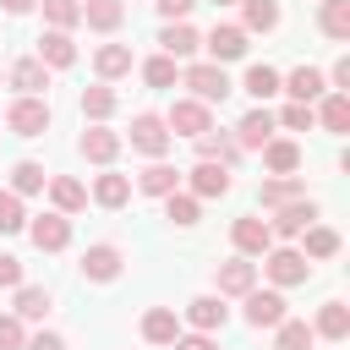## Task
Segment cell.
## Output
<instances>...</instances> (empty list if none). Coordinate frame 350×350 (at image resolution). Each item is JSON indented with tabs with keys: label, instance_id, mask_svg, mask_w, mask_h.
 I'll use <instances>...</instances> for the list:
<instances>
[{
	"label": "cell",
	"instance_id": "obj_1",
	"mask_svg": "<svg viewBox=\"0 0 350 350\" xmlns=\"http://www.w3.org/2000/svg\"><path fill=\"white\" fill-rule=\"evenodd\" d=\"M180 88H186L191 98H202V104H224V98L235 93V82H230V71H224L219 60H186V66H180Z\"/></svg>",
	"mask_w": 350,
	"mask_h": 350
},
{
	"label": "cell",
	"instance_id": "obj_2",
	"mask_svg": "<svg viewBox=\"0 0 350 350\" xmlns=\"http://www.w3.org/2000/svg\"><path fill=\"white\" fill-rule=\"evenodd\" d=\"M257 262H262V273H268L273 290H295V284L312 279V262L301 257V246H268Z\"/></svg>",
	"mask_w": 350,
	"mask_h": 350
},
{
	"label": "cell",
	"instance_id": "obj_3",
	"mask_svg": "<svg viewBox=\"0 0 350 350\" xmlns=\"http://www.w3.org/2000/svg\"><path fill=\"white\" fill-rule=\"evenodd\" d=\"M5 126H11L16 137H44V131H49V98H44V93H16V98L5 104Z\"/></svg>",
	"mask_w": 350,
	"mask_h": 350
},
{
	"label": "cell",
	"instance_id": "obj_4",
	"mask_svg": "<svg viewBox=\"0 0 350 350\" xmlns=\"http://www.w3.org/2000/svg\"><path fill=\"white\" fill-rule=\"evenodd\" d=\"M120 142H131V153H142V159H164L175 137H170L164 115H148V109H142V115H131V131H126Z\"/></svg>",
	"mask_w": 350,
	"mask_h": 350
},
{
	"label": "cell",
	"instance_id": "obj_5",
	"mask_svg": "<svg viewBox=\"0 0 350 350\" xmlns=\"http://www.w3.org/2000/svg\"><path fill=\"white\" fill-rule=\"evenodd\" d=\"M241 317H246V328H273V323H284L290 317V306H284V290H246L241 295Z\"/></svg>",
	"mask_w": 350,
	"mask_h": 350
},
{
	"label": "cell",
	"instance_id": "obj_6",
	"mask_svg": "<svg viewBox=\"0 0 350 350\" xmlns=\"http://www.w3.org/2000/svg\"><path fill=\"white\" fill-rule=\"evenodd\" d=\"M164 126H170V137H202L208 126H213V104H202V98H175L170 104V115H164Z\"/></svg>",
	"mask_w": 350,
	"mask_h": 350
},
{
	"label": "cell",
	"instance_id": "obj_7",
	"mask_svg": "<svg viewBox=\"0 0 350 350\" xmlns=\"http://www.w3.org/2000/svg\"><path fill=\"white\" fill-rule=\"evenodd\" d=\"M180 180L191 186V197H197V202L230 197V186H235V180H230V170H224V164H213V159H197L191 170H180Z\"/></svg>",
	"mask_w": 350,
	"mask_h": 350
},
{
	"label": "cell",
	"instance_id": "obj_8",
	"mask_svg": "<svg viewBox=\"0 0 350 350\" xmlns=\"http://www.w3.org/2000/svg\"><path fill=\"white\" fill-rule=\"evenodd\" d=\"M252 33L241 27V22H213V33L202 38V49H208V60H219V66H230V60H246V44Z\"/></svg>",
	"mask_w": 350,
	"mask_h": 350
},
{
	"label": "cell",
	"instance_id": "obj_9",
	"mask_svg": "<svg viewBox=\"0 0 350 350\" xmlns=\"http://www.w3.org/2000/svg\"><path fill=\"white\" fill-rule=\"evenodd\" d=\"M235 142H241V153H257L268 137H279V120H273V109L268 104H252L241 120H235V131H230Z\"/></svg>",
	"mask_w": 350,
	"mask_h": 350
},
{
	"label": "cell",
	"instance_id": "obj_10",
	"mask_svg": "<svg viewBox=\"0 0 350 350\" xmlns=\"http://www.w3.org/2000/svg\"><path fill=\"white\" fill-rule=\"evenodd\" d=\"M120 268H126V257H120L115 241H93L82 252V279L88 284H109V279H120Z\"/></svg>",
	"mask_w": 350,
	"mask_h": 350
},
{
	"label": "cell",
	"instance_id": "obj_11",
	"mask_svg": "<svg viewBox=\"0 0 350 350\" xmlns=\"http://www.w3.org/2000/svg\"><path fill=\"white\" fill-rule=\"evenodd\" d=\"M306 224H317V202H312V197H295V202L273 208V219H268L273 241H295V235H301Z\"/></svg>",
	"mask_w": 350,
	"mask_h": 350
},
{
	"label": "cell",
	"instance_id": "obj_12",
	"mask_svg": "<svg viewBox=\"0 0 350 350\" xmlns=\"http://www.w3.org/2000/svg\"><path fill=\"white\" fill-rule=\"evenodd\" d=\"M27 241H33L38 252H66V246H71V219L49 208V213L27 219Z\"/></svg>",
	"mask_w": 350,
	"mask_h": 350
},
{
	"label": "cell",
	"instance_id": "obj_13",
	"mask_svg": "<svg viewBox=\"0 0 350 350\" xmlns=\"http://www.w3.org/2000/svg\"><path fill=\"white\" fill-rule=\"evenodd\" d=\"M120 148H126V142H120V131H109L104 120H98V126H88V131H82V142H77V153H82L88 164H104V170L120 159Z\"/></svg>",
	"mask_w": 350,
	"mask_h": 350
},
{
	"label": "cell",
	"instance_id": "obj_14",
	"mask_svg": "<svg viewBox=\"0 0 350 350\" xmlns=\"http://www.w3.org/2000/svg\"><path fill=\"white\" fill-rule=\"evenodd\" d=\"M230 241H235V252H241V257H262V252L273 246V230H268V219L241 213V219L230 224Z\"/></svg>",
	"mask_w": 350,
	"mask_h": 350
},
{
	"label": "cell",
	"instance_id": "obj_15",
	"mask_svg": "<svg viewBox=\"0 0 350 350\" xmlns=\"http://www.w3.org/2000/svg\"><path fill=\"white\" fill-rule=\"evenodd\" d=\"M252 284H257V262L241 257V252H235L230 262H219V273H213V295H235V301H241Z\"/></svg>",
	"mask_w": 350,
	"mask_h": 350
},
{
	"label": "cell",
	"instance_id": "obj_16",
	"mask_svg": "<svg viewBox=\"0 0 350 350\" xmlns=\"http://www.w3.org/2000/svg\"><path fill=\"white\" fill-rule=\"evenodd\" d=\"M279 93H290L295 104H317V98L328 93V77H323L317 66H295L290 77H279Z\"/></svg>",
	"mask_w": 350,
	"mask_h": 350
},
{
	"label": "cell",
	"instance_id": "obj_17",
	"mask_svg": "<svg viewBox=\"0 0 350 350\" xmlns=\"http://www.w3.org/2000/svg\"><path fill=\"white\" fill-rule=\"evenodd\" d=\"M186 323H191L197 334H219V328L230 323L224 295H191V301H186Z\"/></svg>",
	"mask_w": 350,
	"mask_h": 350
},
{
	"label": "cell",
	"instance_id": "obj_18",
	"mask_svg": "<svg viewBox=\"0 0 350 350\" xmlns=\"http://www.w3.org/2000/svg\"><path fill=\"white\" fill-rule=\"evenodd\" d=\"M159 49H164L170 60H191V55L202 49V33H197L191 22H164V27H159Z\"/></svg>",
	"mask_w": 350,
	"mask_h": 350
},
{
	"label": "cell",
	"instance_id": "obj_19",
	"mask_svg": "<svg viewBox=\"0 0 350 350\" xmlns=\"http://www.w3.org/2000/svg\"><path fill=\"white\" fill-rule=\"evenodd\" d=\"M257 153H262V170L268 175H295L301 170V142L295 137H268Z\"/></svg>",
	"mask_w": 350,
	"mask_h": 350
},
{
	"label": "cell",
	"instance_id": "obj_20",
	"mask_svg": "<svg viewBox=\"0 0 350 350\" xmlns=\"http://www.w3.org/2000/svg\"><path fill=\"white\" fill-rule=\"evenodd\" d=\"M38 60H44L49 71H66V66H77V44H71V33H60V27H44V33H38Z\"/></svg>",
	"mask_w": 350,
	"mask_h": 350
},
{
	"label": "cell",
	"instance_id": "obj_21",
	"mask_svg": "<svg viewBox=\"0 0 350 350\" xmlns=\"http://www.w3.org/2000/svg\"><path fill=\"white\" fill-rule=\"evenodd\" d=\"M312 115H317V126H323V131L345 137V131H350V93H334V88H328V93L312 104Z\"/></svg>",
	"mask_w": 350,
	"mask_h": 350
},
{
	"label": "cell",
	"instance_id": "obj_22",
	"mask_svg": "<svg viewBox=\"0 0 350 350\" xmlns=\"http://www.w3.org/2000/svg\"><path fill=\"white\" fill-rule=\"evenodd\" d=\"M191 142H197V159H213V164H224V170L241 164V142H235L230 131H213V126H208V131L191 137Z\"/></svg>",
	"mask_w": 350,
	"mask_h": 350
},
{
	"label": "cell",
	"instance_id": "obj_23",
	"mask_svg": "<svg viewBox=\"0 0 350 350\" xmlns=\"http://www.w3.org/2000/svg\"><path fill=\"white\" fill-rule=\"evenodd\" d=\"M295 241H301V257H306V262H328V257H334V252L345 246L334 224H306V230H301Z\"/></svg>",
	"mask_w": 350,
	"mask_h": 350
},
{
	"label": "cell",
	"instance_id": "obj_24",
	"mask_svg": "<svg viewBox=\"0 0 350 350\" xmlns=\"http://www.w3.org/2000/svg\"><path fill=\"white\" fill-rule=\"evenodd\" d=\"M5 82H11L16 93H44V88H49V66H44L38 55H22V60H11Z\"/></svg>",
	"mask_w": 350,
	"mask_h": 350
},
{
	"label": "cell",
	"instance_id": "obj_25",
	"mask_svg": "<svg viewBox=\"0 0 350 350\" xmlns=\"http://www.w3.org/2000/svg\"><path fill=\"white\" fill-rule=\"evenodd\" d=\"M44 191H49L55 213H66V219L88 208V186H82V180H71V175H49V186H44Z\"/></svg>",
	"mask_w": 350,
	"mask_h": 350
},
{
	"label": "cell",
	"instance_id": "obj_26",
	"mask_svg": "<svg viewBox=\"0 0 350 350\" xmlns=\"http://www.w3.org/2000/svg\"><path fill=\"white\" fill-rule=\"evenodd\" d=\"M295 197H306V180L301 175H268L262 186H257V202L273 213V208H284V202H295Z\"/></svg>",
	"mask_w": 350,
	"mask_h": 350
},
{
	"label": "cell",
	"instance_id": "obj_27",
	"mask_svg": "<svg viewBox=\"0 0 350 350\" xmlns=\"http://www.w3.org/2000/svg\"><path fill=\"white\" fill-rule=\"evenodd\" d=\"M115 109H120V93H115L109 82H93V88H82V120H88V126L109 120Z\"/></svg>",
	"mask_w": 350,
	"mask_h": 350
},
{
	"label": "cell",
	"instance_id": "obj_28",
	"mask_svg": "<svg viewBox=\"0 0 350 350\" xmlns=\"http://www.w3.org/2000/svg\"><path fill=\"white\" fill-rule=\"evenodd\" d=\"M137 191H148V197H170V191H180V170L164 164V159H148V170L137 175Z\"/></svg>",
	"mask_w": 350,
	"mask_h": 350
},
{
	"label": "cell",
	"instance_id": "obj_29",
	"mask_svg": "<svg viewBox=\"0 0 350 350\" xmlns=\"http://www.w3.org/2000/svg\"><path fill=\"white\" fill-rule=\"evenodd\" d=\"M312 334H317V339H334V345H339V339H350V306H345V301H323V306H317Z\"/></svg>",
	"mask_w": 350,
	"mask_h": 350
},
{
	"label": "cell",
	"instance_id": "obj_30",
	"mask_svg": "<svg viewBox=\"0 0 350 350\" xmlns=\"http://www.w3.org/2000/svg\"><path fill=\"white\" fill-rule=\"evenodd\" d=\"M93 71H98V82L126 77V71H131V44H98V49H93Z\"/></svg>",
	"mask_w": 350,
	"mask_h": 350
},
{
	"label": "cell",
	"instance_id": "obj_31",
	"mask_svg": "<svg viewBox=\"0 0 350 350\" xmlns=\"http://www.w3.org/2000/svg\"><path fill=\"white\" fill-rule=\"evenodd\" d=\"M175 334H180L175 306H148V312H142V339H148V345H170Z\"/></svg>",
	"mask_w": 350,
	"mask_h": 350
},
{
	"label": "cell",
	"instance_id": "obj_32",
	"mask_svg": "<svg viewBox=\"0 0 350 350\" xmlns=\"http://www.w3.org/2000/svg\"><path fill=\"white\" fill-rule=\"evenodd\" d=\"M82 22L93 33H115L126 22V0H82Z\"/></svg>",
	"mask_w": 350,
	"mask_h": 350
},
{
	"label": "cell",
	"instance_id": "obj_33",
	"mask_svg": "<svg viewBox=\"0 0 350 350\" xmlns=\"http://www.w3.org/2000/svg\"><path fill=\"white\" fill-rule=\"evenodd\" d=\"M317 27H323L334 44H350V0H323V5H317Z\"/></svg>",
	"mask_w": 350,
	"mask_h": 350
},
{
	"label": "cell",
	"instance_id": "obj_34",
	"mask_svg": "<svg viewBox=\"0 0 350 350\" xmlns=\"http://www.w3.org/2000/svg\"><path fill=\"white\" fill-rule=\"evenodd\" d=\"M246 33H273L279 27V0H235Z\"/></svg>",
	"mask_w": 350,
	"mask_h": 350
},
{
	"label": "cell",
	"instance_id": "obj_35",
	"mask_svg": "<svg viewBox=\"0 0 350 350\" xmlns=\"http://www.w3.org/2000/svg\"><path fill=\"white\" fill-rule=\"evenodd\" d=\"M44 186H49V175H44L38 159H16V164H11V191H16V197H38Z\"/></svg>",
	"mask_w": 350,
	"mask_h": 350
},
{
	"label": "cell",
	"instance_id": "obj_36",
	"mask_svg": "<svg viewBox=\"0 0 350 350\" xmlns=\"http://www.w3.org/2000/svg\"><path fill=\"white\" fill-rule=\"evenodd\" d=\"M93 202H98V208H126V202H131V180L115 175V170H104V175L93 180Z\"/></svg>",
	"mask_w": 350,
	"mask_h": 350
},
{
	"label": "cell",
	"instance_id": "obj_37",
	"mask_svg": "<svg viewBox=\"0 0 350 350\" xmlns=\"http://www.w3.org/2000/svg\"><path fill=\"white\" fill-rule=\"evenodd\" d=\"M22 323H44L49 317V290L44 284H16V306H11Z\"/></svg>",
	"mask_w": 350,
	"mask_h": 350
},
{
	"label": "cell",
	"instance_id": "obj_38",
	"mask_svg": "<svg viewBox=\"0 0 350 350\" xmlns=\"http://www.w3.org/2000/svg\"><path fill=\"white\" fill-rule=\"evenodd\" d=\"M312 345H317L312 323H301V317H284V323H273V350H312Z\"/></svg>",
	"mask_w": 350,
	"mask_h": 350
},
{
	"label": "cell",
	"instance_id": "obj_39",
	"mask_svg": "<svg viewBox=\"0 0 350 350\" xmlns=\"http://www.w3.org/2000/svg\"><path fill=\"white\" fill-rule=\"evenodd\" d=\"M142 82H148V88H175V82H180V60H170L164 49L148 55V60H142Z\"/></svg>",
	"mask_w": 350,
	"mask_h": 350
},
{
	"label": "cell",
	"instance_id": "obj_40",
	"mask_svg": "<svg viewBox=\"0 0 350 350\" xmlns=\"http://www.w3.org/2000/svg\"><path fill=\"white\" fill-rule=\"evenodd\" d=\"M164 219L180 224V230H191V224L202 219V202H197L191 191H170V197H164Z\"/></svg>",
	"mask_w": 350,
	"mask_h": 350
},
{
	"label": "cell",
	"instance_id": "obj_41",
	"mask_svg": "<svg viewBox=\"0 0 350 350\" xmlns=\"http://www.w3.org/2000/svg\"><path fill=\"white\" fill-rule=\"evenodd\" d=\"M241 88L257 98V104H268L273 93H279V71L273 66H246V77H241Z\"/></svg>",
	"mask_w": 350,
	"mask_h": 350
},
{
	"label": "cell",
	"instance_id": "obj_42",
	"mask_svg": "<svg viewBox=\"0 0 350 350\" xmlns=\"http://www.w3.org/2000/svg\"><path fill=\"white\" fill-rule=\"evenodd\" d=\"M38 5H44V22L60 27V33H71L82 22V0H38Z\"/></svg>",
	"mask_w": 350,
	"mask_h": 350
},
{
	"label": "cell",
	"instance_id": "obj_43",
	"mask_svg": "<svg viewBox=\"0 0 350 350\" xmlns=\"http://www.w3.org/2000/svg\"><path fill=\"white\" fill-rule=\"evenodd\" d=\"M16 230H27V208H22V197L5 186V191H0V235H16Z\"/></svg>",
	"mask_w": 350,
	"mask_h": 350
},
{
	"label": "cell",
	"instance_id": "obj_44",
	"mask_svg": "<svg viewBox=\"0 0 350 350\" xmlns=\"http://www.w3.org/2000/svg\"><path fill=\"white\" fill-rule=\"evenodd\" d=\"M273 120H279V131H312V126H317L312 104H295V98H290V104H284V109H279Z\"/></svg>",
	"mask_w": 350,
	"mask_h": 350
},
{
	"label": "cell",
	"instance_id": "obj_45",
	"mask_svg": "<svg viewBox=\"0 0 350 350\" xmlns=\"http://www.w3.org/2000/svg\"><path fill=\"white\" fill-rule=\"evenodd\" d=\"M27 345V323L16 312H0V350H22Z\"/></svg>",
	"mask_w": 350,
	"mask_h": 350
},
{
	"label": "cell",
	"instance_id": "obj_46",
	"mask_svg": "<svg viewBox=\"0 0 350 350\" xmlns=\"http://www.w3.org/2000/svg\"><path fill=\"white\" fill-rule=\"evenodd\" d=\"M170 350H219V339L191 328V334H175V339H170Z\"/></svg>",
	"mask_w": 350,
	"mask_h": 350
},
{
	"label": "cell",
	"instance_id": "obj_47",
	"mask_svg": "<svg viewBox=\"0 0 350 350\" xmlns=\"http://www.w3.org/2000/svg\"><path fill=\"white\" fill-rule=\"evenodd\" d=\"M16 284H22V262L11 252H0V290H16Z\"/></svg>",
	"mask_w": 350,
	"mask_h": 350
},
{
	"label": "cell",
	"instance_id": "obj_48",
	"mask_svg": "<svg viewBox=\"0 0 350 350\" xmlns=\"http://www.w3.org/2000/svg\"><path fill=\"white\" fill-rule=\"evenodd\" d=\"M153 5H159V16H164V22H186L197 0H153Z\"/></svg>",
	"mask_w": 350,
	"mask_h": 350
},
{
	"label": "cell",
	"instance_id": "obj_49",
	"mask_svg": "<svg viewBox=\"0 0 350 350\" xmlns=\"http://www.w3.org/2000/svg\"><path fill=\"white\" fill-rule=\"evenodd\" d=\"M22 350H66V339L55 334V328H38V334H27V345Z\"/></svg>",
	"mask_w": 350,
	"mask_h": 350
},
{
	"label": "cell",
	"instance_id": "obj_50",
	"mask_svg": "<svg viewBox=\"0 0 350 350\" xmlns=\"http://www.w3.org/2000/svg\"><path fill=\"white\" fill-rule=\"evenodd\" d=\"M328 82H334V93H350V55H339V60H334Z\"/></svg>",
	"mask_w": 350,
	"mask_h": 350
},
{
	"label": "cell",
	"instance_id": "obj_51",
	"mask_svg": "<svg viewBox=\"0 0 350 350\" xmlns=\"http://www.w3.org/2000/svg\"><path fill=\"white\" fill-rule=\"evenodd\" d=\"M0 5H5V16H27L38 0H0Z\"/></svg>",
	"mask_w": 350,
	"mask_h": 350
},
{
	"label": "cell",
	"instance_id": "obj_52",
	"mask_svg": "<svg viewBox=\"0 0 350 350\" xmlns=\"http://www.w3.org/2000/svg\"><path fill=\"white\" fill-rule=\"evenodd\" d=\"M213 5H235V0H213Z\"/></svg>",
	"mask_w": 350,
	"mask_h": 350
}]
</instances>
